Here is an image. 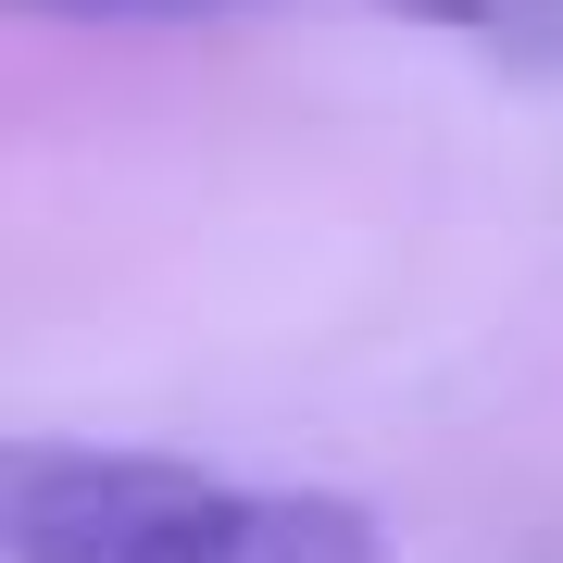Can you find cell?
Instances as JSON below:
<instances>
[{
    "label": "cell",
    "instance_id": "cell-3",
    "mask_svg": "<svg viewBox=\"0 0 563 563\" xmlns=\"http://www.w3.org/2000/svg\"><path fill=\"white\" fill-rule=\"evenodd\" d=\"M51 13H113V25H176V13H225V0H51Z\"/></svg>",
    "mask_w": 563,
    "mask_h": 563
},
{
    "label": "cell",
    "instance_id": "cell-2",
    "mask_svg": "<svg viewBox=\"0 0 563 563\" xmlns=\"http://www.w3.org/2000/svg\"><path fill=\"white\" fill-rule=\"evenodd\" d=\"M388 13L439 25V38H476V51H551L563 38V0H388Z\"/></svg>",
    "mask_w": 563,
    "mask_h": 563
},
{
    "label": "cell",
    "instance_id": "cell-1",
    "mask_svg": "<svg viewBox=\"0 0 563 563\" xmlns=\"http://www.w3.org/2000/svg\"><path fill=\"white\" fill-rule=\"evenodd\" d=\"M13 563H388L376 514L339 488H251L163 451H63L25 439L0 463Z\"/></svg>",
    "mask_w": 563,
    "mask_h": 563
}]
</instances>
